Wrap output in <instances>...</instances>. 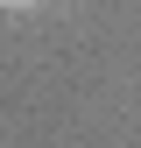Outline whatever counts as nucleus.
Segmentation results:
<instances>
[{
  "label": "nucleus",
  "mask_w": 141,
  "mask_h": 148,
  "mask_svg": "<svg viewBox=\"0 0 141 148\" xmlns=\"http://www.w3.org/2000/svg\"><path fill=\"white\" fill-rule=\"evenodd\" d=\"M0 7H7V14H28V7H42V0H0Z\"/></svg>",
  "instance_id": "obj_1"
}]
</instances>
